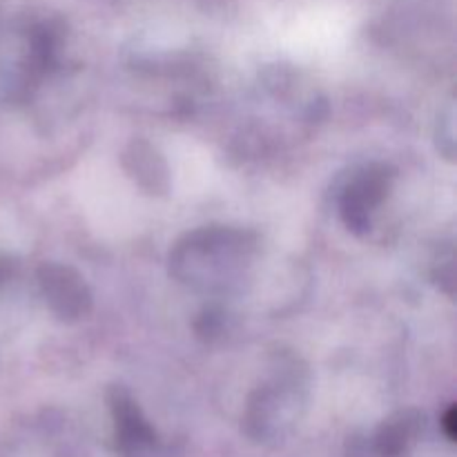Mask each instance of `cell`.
Listing matches in <instances>:
<instances>
[{
    "label": "cell",
    "mask_w": 457,
    "mask_h": 457,
    "mask_svg": "<svg viewBox=\"0 0 457 457\" xmlns=\"http://www.w3.org/2000/svg\"><path fill=\"white\" fill-rule=\"evenodd\" d=\"M259 237L244 228L205 226L170 250V275L201 293H230L253 270Z\"/></svg>",
    "instance_id": "cell-1"
},
{
    "label": "cell",
    "mask_w": 457,
    "mask_h": 457,
    "mask_svg": "<svg viewBox=\"0 0 457 457\" xmlns=\"http://www.w3.org/2000/svg\"><path fill=\"white\" fill-rule=\"evenodd\" d=\"M308 378L295 357L279 361L272 378L254 388L245 404L244 431L259 445H281L306 413Z\"/></svg>",
    "instance_id": "cell-2"
},
{
    "label": "cell",
    "mask_w": 457,
    "mask_h": 457,
    "mask_svg": "<svg viewBox=\"0 0 457 457\" xmlns=\"http://www.w3.org/2000/svg\"><path fill=\"white\" fill-rule=\"evenodd\" d=\"M61 31L54 21H34L16 31L12 43L3 47L0 58V87L4 89V96L12 101L25 98L56 65Z\"/></svg>",
    "instance_id": "cell-3"
},
{
    "label": "cell",
    "mask_w": 457,
    "mask_h": 457,
    "mask_svg": "<svg viewBox=\"0 0 457 457\" xmlns=\"http://www.w3.org/2000/svg\"><path fill=\"white\" fill-rule=\"evenodd\" d=\"M393 172L384 163H370L351 174L339 195V214L355 235H366L373 226V214L386 201L393 187Z\"/></svg>",
    "instance_id": "cell-4"
},
{
    "label": "cell",
    "mask_w": 457,
    "mask_h": 457,
    "mask_svg": "<svg viewBox=\"0 0 457 457\" xmlns=\"http://www.w3.org/2000/svg\"><path fill=\"white\" fill-rule=\"evenodd\" d=\"M116 449L123 457H159L163 453L159 433L143 415L141 406L125 386H112L107 393Z\"/></svg>",
    "instance_id": "cell-5"
},
{
    "label": "cell",
    "mask_w": 457,
    "mask_h": 457,
    "mask_svg": "<svg viewBox=\"0 0 457 457\" xmlns=\"http://www.w3.org/2000/svg\"><path fill=\"white\" fill-rule=\"evenodd\" d=\"M38 286L47 308L61 321H80L92 311V290L83 275L67 263H43L38 268Z\"/></svg>",
    "instance_id": "cell-6"
},
{
    "label": "cell",
    "mask_w": 457,
    "mask_h": 457,
    "mask_svg": "<svg viewBox=\"0 0 457 457\" xmlns=\"http://www.w3.org/2000/svg\"><path fill=\"white\" fill-rule=\"evenodd\" d=\"M125 172L137 186L150 195H165L170 190V168L161 152L145 138H134L120 156Z\"/></svg>",
    "instance_id": "cell-7"
},
{
    "label": "cell",
    "mask_w": 457,
    "mask_h": 457,
    "mask_svg": "<svg viewBox=\"0 0 457 457\" xmlns=\"http://www.w3.org/2000/svg\"><path fill=\"white\" fill-rule=\"evenodd\" d=\"M424 428L420 411H400L378 428L373 437V453L378 457H402L418 442Z\"/></svg>",
    "instance_id": "cell-8"
},
{
    "label": "cell",
    "mask_w": 457,
    "mask_h": 457,
    "mask_svg": "<svg viewBox=\"0 0 457 457\" xmlns=\"http://www.w3.org/2000/svg\"><path fill=\"white\" fill-rule=\"evenodd\" d=\"M437 150H442V154H446V159H453L455 152V114L453 107L446 112L445 119L440 120V128H437Z\"/></svg>",
    "instance_id": "cell-9"
},
{
    "label": "cell",
    "mask_w": 457,
    "mask_h": 457,
    "mask_svg": "<svg viewBox=\"0 0 457 457\" xmlns=\"http://www.w3.org/2000/svg\"><path fill=\"white\" fill-rule=\"evenodd\" d=\"M442 431H445V436L449 437L451 442L457 440V409L455 406H449V409H446V413L442 415Z\"/></svg>",
    "instance_id": "cell-10"
},
{
    "label": "cell",
    "mask_w": 457,
    "mask_h": 457,
    "mask_svg": "<svg viewBox=\"0 0 457 457\" xmlns=\"http://www.w3.org/2000/svg\"><path fill=\"white\" fill-rule=\"evenodd\" d=\"M12 275H13V262L7 257H0V286L7 284V279Z\"/></svg>",
    "instance_id": "cell-11"
}]
</instances>
